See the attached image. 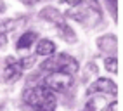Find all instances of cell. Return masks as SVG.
I'll list each match as a JSON object with an SVG mask.
<instances>
[{"mask_svg": "<svg viewBox=\"0 0 123 111\" xmlns=\"http://www.w3.org/2000/svg\"><path fill=\"white\" fill-rule=\"evenodd\" d=\"M57 31H59V35H61L68 43H75V42H76V33L73 31V28L68 25L66 21H62V23L57 25Z\"/></svg>", "mask_w": 123, "mask_h": 111, "instance_id": "cell-10", "label": "cell"}, {"mask_svg": "<svg viewBox=\"0 0 123 111\" xmlns=\"http://www.w3.org/2000/svg\"><path fill=\"white\" fill-rule=\"evenodd\" d=\"M71 85H73V75L64 73V71H52L45 78L43 87H47L52 92H66Z\"/></svg>", "mask_w": 123, "mask_h": 111, "instance_id": "cell-4", "label": "cell"}, {"mask_svg": "<svg viewBox=\"0 0 123 111\" xmlns=\"http://www.w3.org/2000/svg\"><path fill=\"white\" fill-rule=\"evenodd\" d=\"M116 62H118V59H116V56H111V57H106L104 59V66H106V69L108 71H111V73H116Z\"/></svg>", "mask_w": 123, "mask_h": 111, "instance_id": "cell-13", "label": "cell"}, {"mask_svg": "<svg viewBox=\"0 0 123 111\" xmlns=\"http://www.w3.org/2000/svg\"><path fill=\"white\" fill-rule=\"evenodd\" d=\"M0 111H2V106H0Z\"/></svg>", "mask_w": 123, "mask_h": 111, "instance_id": "cell-19", "label": "cell"}, {"mask_svg": "<svg viewBox=\"0 0 123 111\" xmlns=\"http://www.w3.org/2000/svg\"><path fill=\"white\" fill-rule=\"evenodd\" d=\"M69 19H75L85 28H94L101 21V5L97 0H81L78 5H73L66 12Z\"/></svg>", "mask_w": 123, "mask_h": 111, "instance_id": "cell-1", "label": "cell"}, {"mask_svg": "<svg viewBox=\"0 0 123 111\" xmlns=\"http://www.w3.org/2000/svg\"><path fill=\"white\" fill-rule=\"evenodd\" d=\"M4 9H5V7H4V4L0 2V12H4Z\"/></svg>", "mask_w": 123, "mask_h": 111, "instance_id": "cell-18", "label": "cell"}, {"mask_svg": "<svg viewBox=\"0 0 123 111\" xmlns=\"http://www.w3.org/2000/svg\"><path fill=\"white\" fill-rule=\"evenodd\" d=\"M40 69L43 71H64V73L75 75L78 71V61L69 54H55L50 56L49 59H45L42 64H40Z\"/></svg>", "mask_w": 123, "mask_h": 111, "instance_id": "cell-3", "label": "cell"}, {"mask_svg": "<svg viewBox=\"0 0 123 111\" xmlns=\"http://www.w3.org/2000/svg\"><path fill=\"white\" fill-rule=\"evenodd\" d=\"M23 101L33 111H55L57 106L55 94L43 85L26 89L23 92Z\"/></svg>", "mask_w": 123, "mask_h": 111, "instance_id": "cell-2", "label": "cell"}, {"mask_svg": "<svg viewBox=\"0 0 123 111\" xmlns=\"http://www.w3.org/2000/svg\"><path fill=\"white\" fill-rule=\"evenodd\" d=\"M97 45H99V49H101L102 52H106V54H113V56H114V52H116V47H118V43H116V37H114V35H104V37H99V38H97Z\"/></svg>", "mask_w": 123, "mask_h": 111, "instance_id": "cell-7", "label": "cell"}, {"mask_svg": "<svg viewBox=\"0 0 123 111\" xmlns=\"http://www.w3.org/2000/svg\"><path fill=\"white\" fill-rule=\"evenodd\" d=\"M106 111H116V101H113L109 106H106Z\"/></svg>", "mask_w": 123, "mask_h": 111, "instance_id": "cell-14", "label": "cell"}, {"mask_svg": "<svg viewBox=\"0 0 123 111\" xmlns=\"http://www.w3.org/2000/svg\"><path fill=\"white\" fill-rule=\"evenodd\" d=\"M61 2H66V4H69V5L73 7V5H78L81 0H61Z\"/></svg>", "mask_w": 123, "mask_h": 111, "instance_id": "cell-15", "label": "cell"}, {"mask_svg": "<svg viewBox=\"0 0 123 111\" xmlns=\"http://www.w3.org/2000/svg\"><path fill=\"white\" fill-rule=\"evenodd\" d=\"M23 71H24V66H23V61H21V59L7 57L5 68L2 69V80L7 82V83L16 82V80H19V78H21Z\"/></svg>", "mask_w": 123, "mask_h": 111, "instance_id": "cell-5", "label": "cell"}, {"mask_svg": "<svg viewBox=\"0 0 123 111\" xmlns=\"http://www.w3.org/2000/svg\"><path fill=\"white\" fill-rule=\"evenodd\" d=\"M37 38H38V35L35 33V31H26V33H23L19 37V42H18L16 47H18V50H26L37 42Z\"/></svg>", "mask_w": 123, "mask_h": 111, "instance_id": "cell-9", "label": "cell"}, {"mask_svg": "<svg viewBox=\"0 0 123 111\" xmlns=\"http://www.w3.org/2000/svg\"><path fill=\"white\" fill-rule=\"evenodd\" d=\"M40 18L42 19H45V21H50V23H54V25L57 26L59 23H62L64 21V16L57 11V9H54V7H43L42 11H40Z\"/></svg>", "mask_w": 123, "mask_h": 111, "instance_id": "cell-8", "label": "cell"}, {"mask_svg": "<svg viewBox=\"0 0 123 111\" xmlns=\"http://www.w3.org/2000/svg\"><path fill=\"white\" fill-rule=\"evenodd\" d=\"M23 4H26V5H33V4H37V2H40V0H21Z\"/></svg>", "mask_w": 123, "mask_h": 111, "instance_id": "cell-17", "label": "cell"}, {"mask_svg": "<svg viewBox=\"0 0 123 111\" xmlns=\"http://www.w3.org/2000/svg\"><path fill=\"white\" fill-rule=\"evenodd\" d=\"M24 18H18V19H2L0 21V33H7V31H11V30H16V28H19L21 25H24Z\"/></svg>", "mask_w": 123, "mask_h": 111, "instance_id": "cell-12", "label": "cell"}, {"mask_svg": "<svg viewBox=\"0 0 123 111\" xmlns=\"http://www.w3.org/2000/svg\"><path fill=\"white\" fill-rule=\"evenodd\" d=\"M55 52V43L49 38H42L37 43V54L38 56H52Z\"/></svg>", "mask_w": 123, "mask_h": 111, "instance_id": "cell-11", "label": "cell"}, {"mask_svg": "<svg viewBox=\"0 0 123 111\" xmlns=\"http://www.w3.org/2000/svg\"><path fill=\"white\" fill-rule=\"evenodd\" d=\"M5 42H7V37H5L4 33H0V47H4Z\"/></svg>", "mask_w": 123, "mask_h": 111, "instance_id": "cell-16", "label": "cell"}, {"mask_svg": "<svg viewBox=\"0 0 123 111\" xmlns=\"http://www.w3.org/2000/svg\"><path fill=\"white\" fill-rule=\"evenodd\" d=\"M97 92H101V94H111V96H116V83H114L113 80H109V78H99V80H95L92 85L88 87V90L87 94H97Z\"/></svg>", "mask_w": 123, "mask_h": 111, "instance_id": "cell-6", "label": "cell"}]
</instances>
